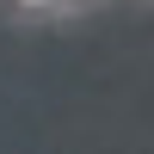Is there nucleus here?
<instances>
[{"mask_svg": "<svg viewBox=\"0 0 154 154\" xmlns=\"http://www.w3.org/2000/svg\"><path fill=\"white\" fill-rule=\"evenodd\" d=\"M136 6H154V0H136Z\"/></svg>", "mask_w": 154, "mask_h": 154, "instance_id": "nucleus-3", "label": "nucleus"}, {"mask_svg": "<svg viewBox=\"0 0 154 154\" xmlns=\"http://www.w3.org/2000/svg\"><path fill=\"white\" fill-rule=\"evenodd\" d=\"M56 6L62 0H0V19L19 31H37V25H56Z\"/></svg>", "mask_w": 154, "mask_h": 154, "instance_id": "nucleus-1", "label": "nucleus"}, {"mask_svg": "<svg viewBox=\"0 0 154 154\" xmlns=\"http://www.w3.org/2000/svg\"><path fill=\"white\" fill-rule=\"evenodd\" d=\"M105 6H117V0H62L56 25H80V19H93V12H105Z\"/></svg>", "mask_w": 154, "mask_h": 154, "instance_id": "nucleus-2", "label": "nucleus"}]
</instances>
